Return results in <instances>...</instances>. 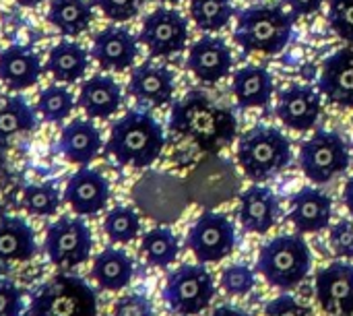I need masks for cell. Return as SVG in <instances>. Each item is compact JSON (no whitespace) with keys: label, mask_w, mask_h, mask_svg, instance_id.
<instances>
[{"label":"cell","mask_w":353,"mask_h":316,"mask_svg":"<svg viewBox=\"0 0 353 316\" xmlns=\"http://www.w3.org/2000/svg\"><path fill=\"white\" fill-rule=\"evenodd\" d=\"M170 130L190 139L207 153H217L236 141L238 120L230 108L215 103L205 91L192 89L172 106Z\"/></svg>","instance_id":"6da1fadb"},{"label":"cell","mask_w":353,"mask_h":316,"mask_svg":"<svg viewBox=\"0 0 353 316\" xmlns=\"http://www.w3.org/2000/svg\"><path fill=\"white\" fill-rule=\"evenodd\" d=\"M163 145V126L149 112L130 110L112 124L105 153L120 166L143 170L157 161Z\"/></svg>","instance_id":"7a4b0ae2"},{"label":"cell","mask_w":353,"mask_h":316,"mask_svg":"<svg viewBox=\"0 0 353 316\" xmlns=\"http://www.w3.org/2000/svg\"><path fill=\"white\" fill-rule=\"evenodd\" d=\"M296 17L279 4H252L238 12L234 41L244 54H279L292 39Z\"/></svg>","instance_id":"3957f363"},{"label":"cell","mask_w":353,"mask_h":316,"mask_svg":"<svg viewBox=\"0 0 353 316\" xmlns=\"http://www.w3.org/2000/svg\"><path fill=\"white\" fill-rule=\"evenodd\" d=\"M292 159V141L275 126L256 124L238 139V164L254 184L281 174Z\"/></svg>","instance_id":"277c9868"},{"label":"cell","mask_w":353,"mask_h":316,"mask_svg":"<svg viewBox=\"0 0 353 316\" xmlns=\"http://www.w3.org/2000/svg\"><path fill=\"white\" fill-rule=\"evenodd\" d=\"M312 269V253L306 240L298 234L277 236L267 240L256 259V271L271 288L294 290Z\"/></svg>","instance_id":"5b68a950"},{"label":"cell","mask_w":353,"mask_h":316,"mask_svg":"<svg viewBox=\"0 0 353 316\" xmlns=\"http://www.w3.org/2000/svg\"><path fill=\"white\" fill-rule=\"evenodd\" d=\"M95 290L77 275L58 273L31 294L29 316H97Z\"/></svg>","instance_id":"8992f818"},{"label":"cell","mask_w":353,"mask_h":316,"mask_svg":"<svg viewBox=\"0 0 353 316\" xmlns=\"http://www.w3.org/2000/svg\"><path fill=\"white\" fill-rule=\"evenodd\" d=\"M161 298L174 315H201L215 298L213 275L203 265H180L168 273Z\"/></svg>","instance_id":"52a82bcc"},{"label":"cell","mask_w":353,"mask_h":316,"mask_svg":"<svg viewBox=\"0 0 353 316\" xmlns=\"http://www.w3.org/2000/svg\"><path fill=\"white\" fill-rule=\"evenodd\" d=\"M300 168L312 184H327L352 164L345 139L333 130H316L300 145Z\"/></svg>","instance_id":"ba28073f"},{"label":"cell","mask_w":353,"mask_h":316,"mask_svg":"<svg viewBox=\"0 0 353 316\" xmlns=\"http://www.w3.org/2000/svg\"><path fill=\"white\" fill-rule=\"evenodd\" d=\"M46 255L60 271H72L89 261L93 250V236L83 217L64 215L46 228Z\"/></svg>","instance_id":"9c48e42d"},{"label":"cell","mask_w":353,"mask_h":316,"mask_svg":"<svg viewBox=\"0 0 353 316\" xmlns=\"http://www.w3.org/2000/svg\"><path fill=\"white\" fill-rule=\"evenodd\" d=\"M186 248L199 263H219L236 248V228L225 213L203 211L186 234Z\"/></svg>","instance_id":"30bf717a"},{"label":"cell","mask_w":353,"mask_h":316,"mask_svg":"<svg viewBox=\"0 0 353 316\" xmlns=\"http://www.w3.org/2000/svg\"><path fill=\"white\" fill-rule=\"evenodd\" d=\"M139 41L155 58H170L186 50L188 21L176 8H155L143 21Z\"/></svg>","instance_id":"8fae6325"},{"label":"cell","mask_w":353,"mask_h":316,"mask_svg":"<svg viewBox=\"0 0 353 316\" xmlns=\"http://www.w3.org/2000/svg\"><path fill=\"white\" fill-rule=\"evenodd\" d=\"M314 296L329 316H353V265L335 261L314 279Z\"/></svg>","instance_id":"7c38bea8"},{"label":"cell","mask_w":353,"mask_h":316,"mask_svg":"<svg viewBox=\"0 0 353 316\" xmlns=\"http://www.w3.org/2000/svg\"><path fill=\"white\" fill-rule=\"evenodd\" d=\"M321 112H323L321 93L310 85L294 83L277 93L275 116L283 122V126L292 130L298 132L312 130L321 118Z\"/></svg>","instance_id":"4fadbf2b"},{"label":"cell","mask_w":353,"mask_h":316,"mask_svg":"<svg viewBox=\"0 0 353 316\" xmlns=\"http://www.w3.org/2000/svg\"><path fill=\"white\" fill-rule=\"evenodd\" d=\"M110 195L112 190L108 178L87 166H79L64 188L66 205L81 217L101 213L110 203Z\"/></svg>","instance_id":"5bb4252c"},{"label":"cell","mask_w":353,"mask_h":316,"mask_svg":"<svg viewBox=\"0 0 353 316\" xmlns=\"http://www.w3.org/2000/svg\"><path fill=\"white\" fill-rule=\"evenodd\" d=\"M234 66L230 46L217 35H203L196 39L186 56V68L205 85L223 81Z\"/></svg>","instance_id":"9a60e30c"},{"label":"cell","mask_w":353,"mask_h":316,"mask_svg":"<svg viewBox=\"0 0 353 316\" xmlns=\"http://www.w3.org/2000/svg\"><path fill=\"white\" fill-rule=\"evenodd\" d=\"M139 56V37H134L126 27L110 25L93 37L91 58L101 70L122 72L128 70Z\"/></svg>","instance_id":"2e32d148"},{"label":"cell","mask_w":353,"mask_h":316,"mask_svg":"<svg viewBox=\"0 0 353 316\" xmlns=\"http://www.w3.org/2000/svg\"><path fill=\"white\" fill-rule=\"evenodd\" d=\"M128 95L145 108H163L172 101L176 91L174 72L165 66L143 62L130 72Z\"/></svg>","instance_id":"e0dca14e"},{"label":"cell","mask_w":353,"mask_h":316,"mask_svg":"<svg viewBox=\"0 0 353 316\" xmlns=\"http://www.w3.org/2000/svg\"><path fill=\"white\" fill-rule=\"evenodd\" d=\"M288 217L300 234H319L331 226L333 201L321 188L306 186L292 197Z\"/></svg>","instance_id":"ac0fdd59"},{"label":"cell","mask_w":353,"mask_h":316,"mask_svg":"<svg viewBox=\"0 0 353 316\" xmlns=\"http://www.w3.org/2000/svg\"><path fill=\"white\" fill-rule=\"evenodd\" d=\"M319 89L331 103L353 110V48H341L325 58Z\"/></svg>","instance_id":"d6986e66"},{"label":"cell","mask_w":353,"mask_h":316,"mask_svg":"<svg viewBox=\"0 0 353 316\" xmlns=\"http://www.w3.org/2000/svg\"><path fill=\"white\" fill-rule=\"evenodd\" d=\"M122 87L110 75H93L81 83L77 103L91 120H108L122 106Z\"/></svg>","instance_id":"ffe728a7"},{"label":"cell","mask_w":353,"mask_h":316,"mask_svg":"<svg viewBox=\"0 0 353 316\" xmlns=\"http://www.w3.org/2000/svg\"><path fill=\"white\" fill-rule=\"evenodd\" d=\"M103 149L101 130L91 118H74L58 139V151L77 166H89Z\"/></svg>","instance_id":"44dd1931"},{"label":"cell","mask_w":353,"mask_h":316,"mask_svg":"<svg viewBox=\"0 0 353 316\" xmlns=\"http://www.w3.org/2000/svg\"><path fill=\"white\" fill-rule=\"evenodd\" d=\"M41 72V60L31 46L12 43L0 52V81L6 89L25 91L37 85Z\"/></svg>","instance_id":"7402d4cb"},{"label":"cell","mask_w":353,"mask_h":316,"mask_svg":"<svg viewBox=\"0 0 353 316\" xmlns=\"http://www.w3.org/2000/svg\"><path fill=\"white\" fill-rule=\"evenodd\" d=\"M238 217L246 232L267 234L279 219V199L277 195L261 184H252L240 195Z\"/></svg>","instance_id":"603a6c76"},{"label":"cell","mask_w":353,"mask_h":316,"mask_svg":"<svg viewBox=\"0 0 353 316\" xmlns=\"http://www.w3.org/2000/svg\"><path fill=\"white\" fill-rule=\"evenodd\" d=\"M232 93L242 110L250 108H265L273 93L275 81L273 75L259 64H246L238 68L232 77Z\"/></svg>","instance_id":"cb8c5ba5"},{"label":"cell","mask_w":353,"mask_h":316,"mask_svg":"<svg viewBox=\"0 0 353 316\" xmlns=\"http://www.w3.org/2000/svg\"><path fill=\"white\" fill-rule=\"evenodd\" d=\"M35 232L17 215L0 217V269L12 263H27L35 257Z\"/></svg>","instance_id":"d4e9b609"},{"label":"cell","mask_w":353,"mask_h":316,"mask_svg":"<svg viewBox=\"0 0 353 316\" xmlns=\"http://www.w3.org/2000/svg\"><path fill=\"white\" fill-rule=\"evenodd\" d=\"M91 275L97 286L105 292L124 290L134 277V263L130 255L122 248L108 246L95 259L91 267Z\"/></svg>","instance_id":"484cf974"},{"label":"cell","mask_w":353,"mask_h":316,"mask_svg":"<svg viewBox=\"0 0 353 316\" xmlns=\"http://www.w3.org/2000/svg\"><path fill=\"white\" fill-rule=\"evenodd\" d=\"M89 56L91 52H87L79 41L62 39L50 50L46 70L56 83H77L85 77L89 68Z\"/></svg>","instance_id":"4316f807"},{"label":"cell","mask_w":353,"mask_h":316,"mask_svg":"<svg viewBox=\"0 0 353 316\" xmlns=\"http://www.w3.org/2000/svg\"><path fill=\"white\" fill-rule=\"evenodd\" d=\"M50 25L66 37H77L93 23V2L89 0H52L48 8Z\"/></svg>","instance_id":"83f0119b"},{"label":"cell","mask_w":353,"mask_h":316,"mask_svg":"<svg viewBox=\"0 0 353 316\" xmlns=\"http://www.w3.org/2000/svg\"><path fill=\"white\" fill-rule=\"evenodd\" d=\"M37 126V110L21 95H10L0 106V147L12 137L31 132Z\"/></svg>","instance_id":"f1b7e54d"},{"label":"cell","mask_w":353,"mask_h":316,"mask_svg":"<svg viewBox=\"0 0 353 316\" xmlns=\"http://www.w3.org/2000/svg\"><path fill=\"white\" fill-rule=\"evenodd\" d=\"M141 253L151 267L168 269L180 255V240L170 228H153L143 234Z\"/></svg>","instance_id":"f546056e"},{"label":"cell","mask_w":353,"mask_h":316,"mask_svg":"<svg viewBox=\"0 0 353 316\" xmlns=\"http://www.w3.org/2000/svg\"><path fill=\"white\" fill-rule=\"evenodd\" d=\"M234 14L236 8L232 0H190V19L205 33L225 29Z\"/></svg>","instance_id":"4dcf8cb0"},{"label":"cell","mask_w":353,"mask_h":316,"mask_svg":"<svg viewBox=\"0 0 353 316\" xmlns=\"http://www.w3.org/2000/svg\"><path fill=\"white\" fill-rule=\"evenodd\" d=\"M35 110L46 122L60 124L66 118H70V114L74 110V97H72L70 89H66L64 83H54L39 91Z\"/></svg>","instance_id":"1f68e13d"},{"label":"cell","mask_w":353,"mask_h":316,"mask_svg":"<svg viewBox=\"0 0 353 316\" xmlns=\"http://www.w3.org/2000/svg\"><path fill=\"white\" fill-rule=\"evenodd\" d=\"M103 232L114 244H128L141 234V217L128 205H118L110 209L103 217Z\"/></svg>","instance_id":"d6a6232c"},{"label":"cell","mask_w":353,"mask_h":316,"mask_svg":"<svg viewBox=\"0 0 353 316\" xmlns=\"http://www.w3.org/2000/svg\"><path fill=\"white\" fill-rule=\"evenodd\" d=\"M60 192L54 184H31L23 192V209L35 217H52L60 209Z\"/></svg>","instance_id":"836d02e7"},{"label":"cell","mask_w":353,"mask_h":316,"mask_svg":"<svg viewBox=\"0 0 353 316\" xmlns=\"http://www.w3.org/2000/svg\"><path fill=\"white\" fill-rule=\"evenodd\" d=\"M254 284H256V273L248 265H242V263L230 265L221 273V288L230 296L242 298L252 292Z\"/></svg>","instance_id":"e575fe53"},{"label":"cell","mask_w":353,"mask_h":316,"mask_svg":"<svg viewBox=\"0 0 353 316\" xmlns=\"http://www.w3.org/2000/svg\"><path fill=\"white\" fill-rule=\"evenodd\" d=\"M327 21L337 37L353 43V0H329Z\"/></svg>","instance_id":"d590c367"},{"label":"cell","mask_w":353,"mask_h":316,"mask_svg":"<svg viewBox=\"0 0 353 316\" xmlns=\"http://www.w3.org/2000/svg\"><path fill=\"white\" fill-rule=\"evenodd\" d=\"M145 0H93V6L101 10V14L114 23H126L139 14Z\"/></svg>","instance_id":"8d00e7d4"},{"label":"cell","mask_w":353,"mask_h":316,"mask_svg":"<svg viewBox=\"0 0 353 316\" xmlns=\"http://www.w3.org/2000/svg\"><path fill=\"white\" fill-rule=\"evenodd\" d=\"M329 244L335 257L353 259V221L339 219L329 232Z\"/></svg>","instance_id":"74e56055"},{"label":"cell","mask_w":353,"mask_h":316,"mask_svg":"<svg viewBox=\"0 0 353 316\" xmlns=\"http://www.w3.org/2000/svg\"><path fill=\"white\" fill-rule=\"evenodd\" d=\"M25 302L19 286L6 277H0V316H23Z\"/></svg>","instance_id":"f35d334b"},{"label":"cell","mask_w":353,"mask_h":316,"mask_svg":"<svg viewBox=\"0 0 353 316\" xmlns=\"http://www.w3.org/2000/svg\"><path fill=\"white\" fill-rule=\"evenodd\" d=\"M112 316H155L153 315V304L147 296L143 294H128L122 296L116 304Z\"/></svg>","instance_id":"ab89813d"},{"label":"cell","mask_w":353,"mask_h":316,"mask_svg":"<svg viewBox=\"0 0 353 316\" xmlns=\"http://www.w3.org/2000/svg\"><path fill=\"white\" fill-rule=\"evenodd\" d=\"M265 316H310V308L300 304L296 298L283 294L265 306Z\"/></svg>","instance_id":"60d3db41"},{"label":"cell","mask_w":353,"mask_h":316,"mask_svg":"<svg viewBox=\"0 0 353 316\" xmlns=\"http://www.w3.org/2000/svg\"><path fill=\"white\" fill-rule=\"evenodd\" d=\"M283 2L290 6L292 14L298 19V17H308V14L319 12L325 0H283Z\"/></svg>","instance_id":"b9f144b4"},{"label":"cell","mask_w":353,"mask_h":316,"mask_svg":"<svg viewBox=\"0 0 353 316\" xmlns=\"http://www.w3.org/2000/svg\"><path fill=\"white\" fill-rule=\"evenodd\" d=\"M211 316H250L246 310L242 308H236V306H230V304H221L213 310Z\"/></svg>","instance_id":"7bdbcfd3"},{"label":"cell","mask_w":353,"mask_h":316,"mask_svg":"<svg viewBox=\"0 0 353 316\" xmlns=\"http://www.w3.org/2000/svg\"><path fill=\"white\" fill-rule=\"evenodd\" d=\"M343 203H345V209L353 215V176L343 186Z\"/></svg>","instance_id":"ee69618b"},{"label":"cell","mask_w":353,"mask_h":316,"mask_svg":"<svg viewBox=\"0 0 353 316\" xmlns=\"http://www.w3.org/2000/svg\"><path fill=\"white\" fill-rule=\"evenodd\" d=\"M19 6H23V8H35V6H39L41 2H46V0H14Z\"/></svg>","instance_id":"f6af8a7d"},{"label":"cell","mask_w":353,"mask_h":316,"mask_svg":"<svg viewBox=\"0 0 353 316\" xmlns=\"http://www.w3.org/2000/svg\"><path fill=\"white\" fill-rule=\"evenodd\" d=\"M159 2H165V4H178V2H182V0H159Z\"/></svg>","instance_id":"bcb514c9"}]
</instances>
